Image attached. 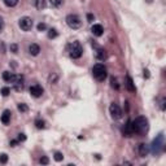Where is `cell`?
Returning a JSON list of instances; mask_svg holds the SVG:
<instances>
[{
  "mask_svg": "<svg viewBox=\"0 0 166 166\" xmlns=\"http://www.w3.org/2000/svg\"><path fill=\"white\" fill-rule=\"evenodd\" d=\"M131 130H132V132H136L140 135L147 134L149 130L148 119H147L145 117H138L136 119L131 122Z\"/></svg>",
  "mask_w": 166,
  "mask_h": 166,
  "instance_id": "cell-1",
  "label": "cell"
},
{
  "mask_svg": "<svg viewBox=\"0 0 166 166\" xmlns=\"http://www.w3.org/2000/svg\"><path fill=\"white\" fill-rule=\"evenodd\" d=\"M92 75L95 77L96 81L99 82H103L104 79L107 78V67L101 65V64H97L94 66V69H92Z\"/></svg>",
  "mask_w": 166,
  "mask_h": 166,
  "instance_id": "cell-2",
  "label": "cell"
},
{
  "mask_svg": "<svg viewBox=\"0 0 166 166\" xmlns=\"http://www.w3.org/2000/svg\"><path fill=\"white\" fill-rule=\"evenodd\" d=\"M83 53V48L79 42H73L69 44V55L73 59H79Z\"/></svg>",
  "mask_w": 166,
  "mask_h": 166,
  "instance_id": "cell-3",
  "label": "cell"
},
{
  "mask_svg": "<svg viewBox=\"0 0 166 166\" xmlns=\"http://www.w3.org/2000/svg\"><path fill=\"white\" fill-rule=\"evenodd\" d=\"M162 149H164V134H160L157 136V139L153 140L151 151H152L153 155H158Z\"/></svg>",
  "mask_w": 166,
  "mask_h": 166,
  "instance_id": "cell-4",
  "label": "cell"
},
{
  "mask_svg": "<svg viewBox=\"0 0 166 166\" xmlns=\"http://www.w3.org/2000/svg\"><path fill=\"white\" fill-rule=\"evenodd\" d=\"M66 23L70 29H79L82 26L81 18H79V16H77V14H69L66 17Z\"/></svg>",
  "mask_w": 166,
  "mask_h": 166,
  "instance_id": "cell-5",
  "label": "cell"
},
{
  "mask_svg": "<svg viewBox=\"0 0 166 166\" xmlns=\"http://www.w3.org/2000/svg\"><path fill=\"white\" fill-rule=\"evenodd\" d=\"M18 25H20L21 30H23V31H30L33 29V20L30 17H22L20 22H18Z\"/></svg>",
  "mask_w": 166,
  "mask_h": 166,
  "instance_id": "cell-6",
  "label": "cell"
},
{
  "mask_svg": "<svg viewBox=\"0 0 166 166\" xmlns=\"http://www.w3.org/2000/svg\"><path fill=\"white\" fill-rule=\"evenodd\" d=\"M109 112H110V115H112L113 119H119L121 117H122V110H121V108L117 105V104H114V103L110 104Z\"/></svg>",
  "mask_w": 166,
  "mask_h": 166,
  "instance_id": "cell-7",
  "label": "cell"
},
{
  "mask_svg": "<svg viewBox=\"0 0 166 166\" xmlns=\"http://www.w3.org/2000/svg\"><path fill=\"white\" fill-rule=\"evenodd\" d=\"M43 92H44V90H43V87L39 84H34L30 87V94L34 97H40L43 95Z\"/></svg>",
  "mask_w": 166,
  "mask_h": 166,
  "instance_id": "cell-8",
  "label": "cell"
},
{
  "mask_svg": "<svg viewBox=\"0 0 166 166\" xmlns=\"http://www.w3.org/2000/svg\"><path fill=\"white\" fill-rule=\"evenodd\" d=\"M12 83L14 84V88H16L17 91L22 90V88H23V77H22V75H16L14 81L12 82Z\"/></svg>",
  "mask_w": 166,
  "mask_h": 166,
  "instance_id": "cell-9",
  "label": "cell"
},
{
  "mask_svg": "<svg viewBox=\"0 0 166 166\" xmlns=\"http://www.w3.org/2000/svg\"><path fill=\"white\" fill-rule=\"evenodd\" d=\"M91 31H92V34L96 35V36H101V35H103V33H104V29H103V26H101V25H99V23H96V25L92 26Z\"/></svg>",
  "mask_w": 166,
  "mask_h": 166,
  "instance_id": "cell-10",
  "label": "cell"
},
{
  "mask_svg": "<svg viewBox=\"0 0 166 166\" xmlns=\"http://www.w3.org/2000/svg\"><path fill=\"white\" fill-rule=\"evenodd\" d=\"M40 52V47L38 44H30L29 46V53L31 55V56H38Z\"/></svg>",
  "mask_w": 166,
  "mask_h": 166,
  "instance_id": "cell-11",
  "label": "cell"
},
{
  "mask_svg": "<svg viewBox=\"0 0 166 166\" xmlns=\"http://www.w3.org/2000/svg\"><path fill=\"white\" fill-rule=\"evenodd\" d=\"M14 78H16V75L13 74V73H9V71H4L3 73V79L5 82H13L14 81Z\"/></svg>",
  "mask_w": 166,
  "mask_h": 166,
  "instance_id": "cell-12",
  "label": "cell"
},
{
  "mask_svg": "<svg viewBox=\"0 0 166 166\" xmlns=\"http://www.w3.org/2000/svg\"><path fill=\"white\" fill-rule=\"evenodd\" d=\"M2 122L4 125H8L10 122V112L9 110H4L3 114H2Z\"/></svg>",
  "mask_w": 166,
  "mask_h": 166,
  "instance_id": "cell-13",
  "label": "cell"
},
{
  "mask_svg": "<svg viewBox=\"0 0 166 166\" xmlns=\"http://www.w3.org/2000/svg\"><path fill=\"white\" fill-rule=\"evenodd\" d=\"M126 87L128 88V91H131V92H135V91H136V88H135V86H134L132 79H131L130 77H127V78H126Z\"/></svg>",
  "mask_w": 166,
  "mask_h": 166,
  "instance_id": "cell-14",
  "label": "cell"
},
{
  "mask_svg": "<svg viewBox=\"0 0 166 166\" xmlns=\"http://www.w3.org/2000/svg\"><path fill=\"white\" fill-rule=\"evenodd\" d=\"M96 57L99 59L100 61H104L107 59V52L104 51V50H101V48H99V50H97V52H96Z\"/></svg>",
  "mask_w": 166,
  "mask_h": 166,
  "instance_id": "cell-15",
  "label": "cell"
},
{
  "mask_svg": "<svg viewBox=\"0 0 166 166\" xmlns=\"http://www.w3.org/2000/svg\"><path fill=\"white\" fill-rule=\"evenodd\" d=\"M139 153H140V156L141 157H145L147 156V153H148V148L145 147V144H139Z\"/></svg>",
  "mask_w": 166,
  "mask_h": 166,
  "instance_id": "cell-16",
  "label": "cell"
},
{
  "mask_svg": "<svg viewBox=\"0 0 166 166\" xmlns=\"http://www.w3.org/2000/svg\"><path fill=\"white\" fill-rule=\"evenodd\" d=\"M35 7L38 9L46 8V0H35Z\"/></svg>",
  "mask_w": 166,
  "mask_h": 166,
  "instance_id": "cell-17",
  "label": "cell"
},
{
  "mask_svg": "<svg viewBox=\"0 0 166 166\" xmlns=\"http://www.w3.org/2000/svg\"><path fill=\"white\" fill-rule=\"evenodd\" d=\"M4 3L7 7H16V5L18 4V0H4Z\"/></svg>",
  "mask_w": 166,
  "mask_h": 166,
  "instance_id": "cell-18",
  "label": "cell"
},
{
  "mask_svg": "<svg viewBox=\"0 0 166 166\" xmlns=\"http://www.w3.org/2000/svg\"><path fill=\"white\" fill-rule=\"evenodd\" d=\"M59 34H57V30L56 29H51L50 31H48V38L50 39H53V38H56Z\"/></svg>",
  "mask_w": 166,
  "mask_h": 166,
  "instance_id": "cell-19",
  "label": "cell"
},
{
  "mask_svg": "<svg viewBox=\"0 0 166 166\" xmlns=\"http://www.w3.org/2000/svg\"><path fill=\"white\" fill-rule=\"evenodd\" d=\"M50 3L53 5V7H61L63 5V0H50Z\"/></svg>",
  "mask_w": 166,
  "mask_h": 166,
  "instance_id": "cell-20",
  "label": "cell"
},
{
  "mask_svg": "<svg viewBox=\"0 0 166 166\" xmlns=\"http://www.w3.org/2000/svg\"><path fill=\"white\" fill-rule=\"evenodd\" d=\"M110 83H112V87H114L115 90H118V88H119L118 83H117V79H115L114 77H112V78H110Z\"/></svg>",
  "mask_w": 166,
  "mask_h": 166,
  "instance_id": "cell-21",
  "label": "cell"
},
{
  "mask_svg": "<svg viewBox=\"0 0 166 166\" xmlns=\"http://www.w3.org/2000/svg\"><path fill=\"white\" fill-rule=\"evenodd\" d=\"M18 110H20V112H27L29 108L26 104H18Z\"/></svg>",
  "mask_w": 166,
  "mask_h": 166,
  "instance_id": "cell-22",
  "label": "cell"
},
{
  "mask_svg": "<svg viewBox=\"0 0 166 166\" xmlns=\"http://www.w3.org/2000/svg\"><path fill=\"white\" fill-rule=\"evenodd\" d=\"M35 125H36V127H38V128H44V127H46V122L38 119V121L35 122Z\"/></svg>",
  "mask_w": 166,
  "mask_h": 166,
  "instance_id": "cell-23",
  "label": "cell"
},
{
  "mask_svg": "<svg viewBox=\"0 0 166 166\" xmlns=\"http://www.w3.org/2000/svg\"><path fill=\"white\" fill-rule=\"evenodd\" d=\"M63 158H64V156H63V153H60V152H56L55 153V160H56V161H63Z\"/></svg>",
  "mask_w": 166,
  "mask_h": 166,
  "instance_id": "cell-24",
  "label": "cell"
},
{
  "mask_svg": "<svg viewBox=\"0 0 166 166\" xmlns=\"http://www.w3.org/2000/svg\"><path fill=\"white\" fill-rule=\"evenodd\" d=\"M7 161H8V156L5 153L0 155V164H7Z\"/></svg>",
  "mask_w": 166,
  "mask_h": 166,
  "instance_id": "cell-25",
  "label": "cell"
},
{
  "mask_svg": "<svg viewBox=\"0 0 166 166\" xmlns=\"http://www.w3.org/2000/svg\"><path fill=\"white\" fill-rule=\"evenodd\" d=\"M9 92H10V90H9L8 87H3V88H2V95H3V96H8Z\"/></svg>",
  "mask_w": 166,
  "mask_h": 166,
  "instance_id": "cell-26",
  "label": "cell"
},
{
  "mask_svg": "<svg viewBox=\"0 0 166 166\" xmlns=\"http://www.w3.org/2000/svg\"><path fill=\"white\" fill-rule=\"evenodd\" d=\"M46 29H47L46 23H39V25H38V30H39V31H43V30H46Z\"/></svg>",
  "mask_w": 166,
  "mask_h": 166,
  "instance_id": "cell-27",
  "label": "cell"
},
{
  "mask_svg": "<svg viewBox=\"0 0 166 166\" xmlns=\"http://www.w3.org/2000/svg\"><path fill=\"white\" fill-rule=\"evenodd\" d=\"M40 164L47 165V164H50V160H48L47 157H42V158H40Z\"/></svg>",
  "mask_w": 166,
  "mask_h": 166,
  "instance_id": "cell-28",
  "label": "cell"
},
{
  "mask_svg": "<svg viewBox=\"0 0 166 166\" xmlns=\"http://www.w3.org/2000/svg\"><path fill=\"white\" fill-rule=\"evenodd\" d=\"M17 50H18L17 44H12V46H10V51L13 52V53H17Z\"/></svg>",
  "mask_w": 166,
  "mask_h": 166,
  "instance_id": "cell-29",
  "label": "cell"
},
{
  "mask_svg": "<svg viewBox=\"0 0 166 166\" xmlns=\"http://www.w3.org/2000/svg\"><path fill=\"white\" fill-rule=\"evenodd\" d=\"M3 29H4V21H3V18L0 17V33L3 31Z\"/></svg>",
  "mask_w": 166,
  "mask_h": 166,
  "instance_id": "cell-30",
  "label": "cell"
},
{
  "mask_svg": "<svg viewBox=\"0 0 166 166\" xmlns=\"http://www.w3.org/2000/svg\"><path fill=\"white\" fill-rule=\"evenodd\" d=\"M26 136H25V134H20V136H18V141H21V140H25Z\"/></svg>",
  "mask_w": 166,
  "mask_h": 166,
  "instance_id": "cell-31",
  "label": "cell"
},
{
  "mask_svg": "<svg viewBox=\"0 0 166 166\" xmlns=\"http://www.w3.org/2000/svg\"><path fill=\"white\" fill-rule=\"evenodd\" d=\"M87 18H88V21H90V22H92V21H94V18H95V17L92 16V14H87Z\"/></svg>",
  "mask_w": 166,
  "mask_h": 166,
  "instance_id": "cell-32",
  "label": "cell"
},
{
  "mask_svg": "<svg viewBox=\"0 0 166 166\" xmlns=\"http://www.w3.org/2000/svg\"><path fill=\"white\" fill-rule=\"evenodd\" d=\"M144 77H147V78L149 77V74H148V70H144Z\"/></svg>",
  "mask_w": 166,
  "mask_h": 166,
  "instance_id": "cell-33",
  "label": "cell"
}]
</instances>
